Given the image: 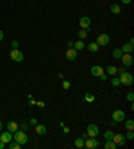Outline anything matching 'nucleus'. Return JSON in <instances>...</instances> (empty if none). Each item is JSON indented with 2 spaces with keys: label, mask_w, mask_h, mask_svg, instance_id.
<instances>
[{
  "label": "nucleus",
  "mask_w": 134,
  "mask_h": 149,
  "mask_svg": "<svg viewBox=\"0 0 134 149\" xmlns=\"http://www.w3.org/2000/svg\"><path fill=\"white\" fill-rule=\"evenodd\" d=\"M123 4H130L131 3V0H121Z\"/></svg>",
  "instance_id": "nucleus-36"
},
{
  "label": "nucleus",
  "mask_w": 134,
  "mask_h": 149,
  "mask_svg": "<svg viewBox=\"0 0 134 149\" xmlns=\"http://www.w3.org/2000/svg\"><path fill=\"white\" fill-rule=\"evenodd\" d=\"M78 36H79V39H80V40L86 39V38H87V31H86V30H83V28H82V30H80V31L78 32Z\"/></svg>",
  "instance_id": "nucleus-26"
},
{
  "label": "nucleus",
  "mask_w": 134,
  "mask_h": 149,
  "mask_svg": "<svg viewBox=\"0 0 134 149\" xmlns=\"http://www.w3.org/2000/svg\"><path fill=\"white\" fill-rule=\"evenodd\" d=\"M87 48H88V51H90V52H97V51H98V48H99V46L93 42V43H90L87 46Z\"/></svg>",
  "instance_id": "nucleus-20"
},
{
  "label": "nucleus",
  "mask_w": 134,
  "mask_h": 149,
  "mask_svg": "<svg viewBox=\"0 0 134 149\" xmlns=\"http://www.w3.org/2000/svg\"><path fill=\"white\" fill-rule=\"evenodd\" d=\"M127 130H133L134 129V121L133 120H126V124H125Z\"/></svg>",
  "instance_id": "nucleus-25"
},
{
  "label": "nucleus",
  "mask_w": 134,
  "mask_h": 149,
  "mask_svg": "<svg viewBox=\"0 0 134 149\" xmlns=\"http://www.w3.org/2000/svg\"><path fill=\"white\" fill-rule=\"evenodd\" d=\"M74 48L77 51H80V50H83L84 48V43H83V40H77V42H74Z\"/></svg>",
  "instance_id": "nucleus-17"
},
{
  "label": "nucleus",
  "mask_w": 134,
  "mask_h": 149,
  "mask_svg": "<svg viewBox=\"0 0 134 149\" xmlns=\"http://www.w3.org/2000/svg\"><path fill=\"white\" fill-rule=\"evenodd\" d=\"M0 141H3L4 144H10V142L12 141V134L11 132H1V134H0Z\"/></svg>",
  "instance_id": "nucleus-10"
},
{
  "label": "nucleus",
  "mask_w": 134,
  "mask_h": 149,
  "mask_svg": "<svg viewBox=\"0 0 134 149\" xmlns=\"http://www.w3.org/2000/svg\"><path fill=\"white\" fill-rule=\"evenodd\" d=\"M30 124H31V125H36V124H38V121H36V118H31V120H30Z\"/></svg>",
  "instance_id": "nucleus-34"
},
{
  "label": "nucleus",
  "mask_w": 134,
  "mask_h": 149,
  "mask_svg": "<svg viewBox=\"0 0 134 149\" xmlns=\"http://www.w3.org/2000/svg\"><path fill=\"white\" fill-rule=\"evenodd\" d=\"M63 132H65V133H69L70 129H69V128H66V126H63Z\"/></svg>",
  "instance_id": "nucleus-39"
},
{
  "label": "nucleus",
  "mask_w": 134,
  "mask_h": 149,
  "mask_svg": "<svg viewBox=\"0 0 134 149\" xmlns=\"http://www.w3.org/2000/svg\"><path fill=\"white\" fill-rule=\"evenodd\" d=\"M113 136H114V133H113L111 130H107V132H105V140H111V138H113Z\"/></svg>",
  "instance_id": "nucleus-28"
},
{
  "label": "nucleus",
  "mask_w": 134,
  "mask_h": 149,
  "mask_svg": "<svg viewBox=\"0 0 134 149\" xmlns=\"http://www.w3.org/2000/svg\"><path fill=\"white\" fill-rule=\"evenodd\" d=\"M106 71H107V74L109 75H115L117 74V67L115 66H107Z\"/></svg>",
  "instance_id": "nucleus-23"
},
{
  "label": "nucleus",
  "mask_w": 134,
  "mask_h": 149,
  "mask_svg": "<svg viewBox=\"0 0 134 149\" xmlns=\"http://www.w3.org/2000/svg\"><path fill=\"white\" fill-rule=\"evenodd\" d=\"M126 140H133L134 138V133H133V130H127V133H126Z\"/></svg>",
  "instance_id": "nucleus-29"
},
{
  "label": "nucleus",
  "mask_w": 134,
  "mask_h": 149,
  "mask_svg": "<svg viewBox=\"0 0 134 149\" xmlns=\"http://www.w3.org/2000/svg\"><path fill=\"white\" fill-rule=\"evenodd\" d=\"M78 56V51L75 48H69L67 52H66V59L67 61H75Z\"/></svg>",
  "instance_id": "nucleus-12"
},
{
  "label": "nucleus",
  "mask_w": 134,
  "mask_h": 149,
  "mask_svg": "<svg viewBox=\"0 0 134 149\" xmlns=\"http://www.w3.org/2000/svg\"><path fill=\"white\" fill-rule=\"evenodd\" d=\"M110 11L113 12L114 15H118V14H121V7H119L118 4H111Z\"/></svg>",
  "instance_id": "nucleus-18"
},
{
  "label": "nucleus",
  "mask_w": 134,
  "mask_h": 149,
  "mask_svg": "<svg viewBox=\"0 0 134 149\" xmlns=\"http://www.w3.org/2000/svg\"><path fill=\"white\" fill-rule=\"evenodd\" d=\"M84 99H86L87 102H93V101H94V95L90 94V93H87V94H86V97H84Z\"/></svg>",
  "instance_id": "nucleus-30"
},
{
  "label": "nucleus",
  "mask_w": 134,
  "mask_h": 149,
  "mask_svg": "<svg viewBox=\"0 0 134 149\" xmlns=\"http://www.w3.org/2000/svg\"><path fill=\"white\" fill-rule=\"evenodd\" d=\"M12 140H15L16 142H19L20 145H24L27 141H28V137H27V134L24 133L23 130H16L15 132V134H14V138Z\"/></svg>",
  "instance_id": "nucleus-1"
},
{
  "label": "nucleus",
  "mask_w": 134,
  "mask_h": 149,
  "mask_svg": "<svg viewBox=\"0 0 134 149\" xmlns=\"http://www.w3.org/2000/svg\"><path fill=\"white\" fill-rule=\"evenodd\" d=\"M3 38H4V34H3V31H1V30H0V42H1V40H3Z\"/></svg>",
  "instance_id": "nucleus-38"
},
{
  "label": "nucleus",
  "mask_w": 134,
  "mask_h": 149,
  "mask_svg": "<svg viewBox=\"0 0 134 149\" xmlns=\"http://www.w3.org/2000/svg\"><path fill=\"white\" fill-rule=\"evenodd\" d=\"M74 145L77 146V148H83V146H84V138H82V137L77 138L75 142H74Z\"/></svg>",
  "instance_id": "nucleus-21"
},
{
  "label": "nucleus",
  "mask_w": 134,
  "mask_h": 149,
  "mask_svg": "<svg viewBox=\"0 0 134 149\" xmlns=\"http://www.w3.org/2000/svg\"><path fill=\"white\" fill-rule=\"evenodd\" d=\"M11 44H12V48H19V42L18 40H14Z\"/></svg>",
  "instance_id": "nucleus-33"
},
{
  "label": "nucleus",
  "mask_w": 134,
  "mask_h": 149,
  "mask_svg": "<svg viewBox=\"0 0 134 149\" xmlns=\"http://www.w3.org/2000/svg\"><path fill=\"white\" fill-rule=\"evenodd\" d=\"M20 146H22V145H20L19 142H16L15 140L8 144V148H10V149H20Z\"/></svg>",
  "instance_id": "nucleus-24"
},
{
  "label": "nucleus",
  "mask_w": 134,
  "mask_h": 149,
  "mask_svg": "<svg viewBox=\"0 0 134 149\" xmlns=\"http://www.w3.org/2000/svg\"><path fill=\"white\" fill-rule=\"evenodd\" d=\"M101 79H102V81H106V79H107V75L102 74V75H101Z\"/></svg>",
  "instance_id": "nucleus-37"
},
{
  "label": "nucleus",
  "mask_w": 134,
  "mask_h": 149,
  "mask_svg": "<svg viewBox=\"0 0 134 149\" xmlns=\"http://www.w3.org/2000/svg\"><path fill=\"white\" fill-rule=\"evenodd\" d=\"M126 98H127V101H130V102H133V99H134V94H133V91H130V93H127V95H126Z\"/></svg>",
  "instance_id": "nucleus-31"
},
{
  "label": "nucleus",
  "mask_w": 134,
  "mask_h": 149,
  "mask_svg": "<svg viewBox=\"0 0 134 149\" xmlns=\"http://www.w3.org/2000/svg\"><path fill=\"white\" fill-rule=\"evenodd\" d=\"M35 130H36V133L40 134V136L46 134V132H47L46 126H44V125H39V124H36V125H35Z\"/></svg>",
  "instance_id": "nucleus-16"
},
{
  "label": "nucleus",
  "mask_w": 134,
  "mask_h": 149,
  "mask_svg": "<svg viewBox=\"0 0 134 149\" xmlns=\"http://www.w3.org/2000/svg\"><path fill=\"white\" fill-rule=\"evenodd\" d=\"M7 129H8V132H11V133H15L16 130L19 129V125H18L15 121H10V122L7 124Z\"/></svg>",
  "instance_id": "nucleus-15"
},
{
  "label": "nucleus",
  "mask_w": 134,
  "mask_h": 149,
  "mask_svg": "<svg viewBox=\"0 0 134 149\" xmlns=\"http://www.w3.org/2000/svg\"><path fill=\"white\" fill-rule=\"evenodd\" d=\"M111 140L115 142V145H119V146H125V145H126V137H125L123 134H121V133L114 134Z\"/></svg>",
  "instance_id": "nucleus-4"
},
{
  "label": "nucleus",
  "mask_w": 134,
  "mask_h": 149,
  "mask_svg": "<svg viewBox=\"0 0 134 149\" xmlns=\"http://www.w3.org/2000/svg\"><path fill=\"white\" fill-rule=\"evenodd\" d=\"M133 50H134V46L130 43H125L122 47H121V51H122L123 54H131Z\"/></svg>",
  "instance_id": "nucleus-13"
},
{
  "label": "nucleus",
  "mask_w": 134,
  "mask_h": 149,
  "mask_svg": "<svg viewBox=\"0 0 134 149\" xmlns=\"http://www.w3.org/2000/svg\"><path fill=\"white\" fill-rule=\"evenodd\" d=\"M90 23H91V20H90L88 16H82L79 20L80 27L83 28V30H88V28H90Z\"/></svg>",
  "instance_id": "nucleus-11"
},
{
  "label": "nucleus",
  "mask_w": 134,
  "mask_h": 149,
  "mask_svg": "<svg viewBox=\"0 0 134 149\" xmlns=\"http://www.w3.org/2000/svg\"><path fill=\"white\" fill-rule=\"evenodd\" d=\"M91 74L94 77H101V75L103 74V69L101 66H93L91 67Z\"/></svg>",
  "instance_id": "nucleus-14"
},
{
  "label": "nucleus",
  "mask_w": 134,
  "mask_h": 149,
  "mask_svg": "<svg viewBox=\"0 0 134 149\" xmlns=\"http://www.w3.org/2000/svg\"><path fill=\"white\" fill-rule=\"evenodd\" d=\"M115 142L113 141V140H106V142H105V149H115Z\"/></svg>",
  "instance_id": "nucleus-19"
},
{
  "label": "nucleus",
  "mask_w": 134,
  "mask_h": 149,
  "mask_svg": "<svg viewBox=\"0 0 134 149\" xmlns=\"http://www.w3.org/2000/svg\"><path fill=\"white\" fill-rule=\"evenodd\" d=\"M4 146H5V144L3 141H0V149H4Z\"/></svg>",
  "instance_id": "nucleus-40"
},
{
  "label": "nucleus",
  "mask_w": 134,
  "mask_h": 149,
  "mask_svg": "<svg viewBox=\"0 0 134 149\" xmlns=\"http://www.w3.org/2000/svg\"><path fill=\"white\" fill-rule=\"evenodd\" d=\"M126 118V114L123 110H114L113 113V121L114 122H122Z\"/></svg>",
  "instance_id": "nucleus-5"
},
{
  "label": "nucleus",
  "mask_w": 134,
  "mask_h": 149,
  "mask_svg": "<svg viewBox=\"0 0 134 149\" xmlns=\"http://www.w3.org/2000/svg\"><path fill=\"white\" fill-rule=\"evenodd\" d=\"M109 42H110V38H109L107 34H99L98 38H97L95 43L98 44V46H106V44H109Z\"/></svg>",
  "instance_id": "nucleus-6"
},
{
  "label": "nucleus",
  "mask_w": 134,
  "mask_h": 149,
  "mask_svg": "<svg viewBox=\"0 0 134 149\" xmlns=\"http://www.w3.org/2000/svg\"><path fill=\"white\" fill-rule=\"evenodd\" d=\"M121 61H122L123 66H126V67H130L131 65H133V62H134V59H133V56H131V54H122Z\"/></svg>",
  "instance_id": "nucleus-8"
},
{
  "label": "nucleus",
  "mask_w": 134,
  "mask_h": 149,
  "mask_svg": "<svg viewBox=\"0 0 134 149\" xmlns=\"http://www.w3.org/2000/svg\"><path fill=\"white\" fill-rule=\"evenodd\" d=\"M86 133L88 134V137H97V136L99 134V129H98V126H97V125H94V124H90V125L87 126Z\"/></svg>",
  "instance_id": "nucleus-7"
},
{
  "label": "nucleus",
  "mask_w": 134,
  "mask_h": 149,
  "mask_svg": "<svg viewBox=\"0 0 134 149\" xmlns=\"http://www.w3.org/2000/svg\"><path fill=\"white\" fill-rule=\"evenodd\" d=\"M1 129H3V124H1V121H0V132H1Z\"/></svg>",
  "instance_id": "nucleus-43"
},
{
  "label": "nucleus",
  "mask_w": 134,
  "mask_h": 149,
  "mask_svg": "<svg viewBox=\"0 0 134 149\" xmlns=\"http://www.w3.org/2000/svg\"><path fill=\"white\" fill-rule=\"evenodd\" d=\"M119 85H121V81H119V78H118V77H114V78L111 79V86L118 87Z\"/></svg>",
  "instance_id": "nucleus-27"
},
{
  "label": "nucleus",
  "mask_w": 134,
  "mask_h": 149,
  "mask_svg": "<svg viewBox=\"0 0 134 149\" xmlns=\"http://www.w3.org/2000/svg\"><path fill=\"white\" fill-rule=\"evenodd\" d=\"M63 89H65V90L70 89V82L69 81H63Z\"/></svg>",
  "instance_id": "nucleus-32"
},
{
  "label": "nucleus",
  "mask_w": 134,
  "mask_h": 149,
  "mask_svg": "<svg viewBox=\"0 0 134 149\" xmlns=\"http://www.w3.org/2000/svg\"><path fill=\"white\" fill-rule=\"evenodd\" d=\"M84 146L88 149H94L98 146V141L95 140V137H87L84 140Z\"/></svg>",
  "instance_id": "nucleus-9"
},
{
  "label": "nucleus",
  "mask_w": 134,
  "mask_h": 149,
  "mask_svg": "<svg viewBox=\"0 0 134 149\" xmlns=\"http://www.w3.org/2000/svg\"><path fill=\"white\" fill-rule=\"evenodd\" d=\"M87 137H88V134H87V133H83V134H82V138H84V140H86Z\"/></svg>",
  "instance_id": "nucleus-41"
},
{
  "label": "nucleus",
  "mask_w": 134,
  "mask_h": 149,
  "mask_svg": "<svg viewBox=\"0 0 134 149\" xmlns=\"http://www.w3.org/2000/svg\"><path fill=\"white\" fill-rule=\"evenodd\" d=\"M67 46H69V48H74V42H73V40L67 42Z\"/></svg>",
  "instance_id": "nucleus-35"
},
{
  "label": "nucleus",
  "mask_w": 134,
  "mask_h": 149,
  "mask_svg": "<svg viewBox=\"0 0 134 149\" xmlns=\"http://www.w3.org/2000/svg\"><path fill=\"white\" fill-rule=\"evenodd\" d=\"M122 51H121V48H115L114 51H113V56H114V59H121V56H122Z\"/></svg>",
  "instance_id": "nucleus-22"
},
{
  "label": "nucleus",
  "mask_w": 134,
  "mask_h": 149,
  "mask_svg": "<svg viewBox=\"0 0 134 149\" xmlns=\"http://www.w3.org/2000/svg\"><path fill=\"white\" fill-rule=\"evenodd\" d=\"M10 56H11V59L14 62H22L24 59L23 52H22L19 48H12V51L10 52Z\"/></svg>",
  "instance_id": "nucleus-3"
},
{
  "label": "nucleus",
  "mask_w": 134,
  "mask_h": 149,
  "mask_svg": "<svg viewBox=\"0 0 134 149\" xmlns=\"http://www.w3.org/2000/svg\"><path fill=\"white\" fill-rule=\"evenodd\" d=\"M118 78H119V81H121V85H125V86H131V85H133V75H131L130 73H125V71H123Z\"/></svg>",
  "instance_id": "nucleus-2"
},
{
  "label": "nucleus",
  "mask_w": 134,
  "mask_h": 149,
  "mask_svg": "<svg viewBox=\"0 0 134 149\" xmlns=\"http://www.w3.org/2000/svg\"><path fill=\"white\" fill-rule=\"evenodd\" d=\"M38 105H39V106H42V107H43V106H44V102H38Z\"/></svg>",
  "instance_id": "nucleus-42"
}]
</instances>
